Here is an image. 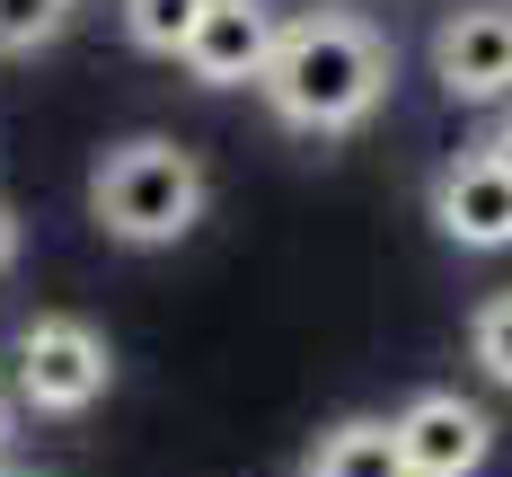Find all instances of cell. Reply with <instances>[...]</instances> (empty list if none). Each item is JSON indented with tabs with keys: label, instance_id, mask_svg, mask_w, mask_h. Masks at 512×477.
Here are the masks:
<instances>
[{
	"label": "cell",
	"instance_id": "1",
	"mask_svg": "<svg viewBox=\"0 0 512 477\" xmlns=\"http://www.w3.org/2000/svg\"><path fill=\"white\" fill-rule=\"evenodd\" d=\"M256 89L274 98V115L292 133H345L389 89V45L371 27H354V18H301V27L274 36Z\"/></svg>",
	"mask_w": 512,
	"mask_h": 477
},
{
	"label": "cell",
	"instance_id": "2",
	"mask_svg": "<svg viewBox=\"0 0 512 477\" xmlns=\"http://www.w3.org/2000/svg\"><path fill=\"white\" fill-rule=\"evenodd\" d=\"M89 204H98V221L124 248H159V239H186L195 230L204 168H195V151H177V142H124V151H106Z\"/></svg>",
	"mask_w": 512,
	"mask_h": 477
},
{
	"label": "cell",
	"instance_id": "3",
	"mask_svg": "<svg viewBox=\"0 0 512 477\" xmlns=\"http://www.w3.org/2000/svg\"><path fill=\"white\" fill-rule=\"evenodd\" d=\"M115 363H106V336L89 318H36L27 336H18V371H9V389H18V407H36V416H80V407H98Z\"/></svg>",
	"mask_w": 512,
	"mask_h": 477
},
{
	"label": "cell",
	"instance_id": "4",
	"mask_svg": "<svg viewBox=\"0 0 512 477\" xmlns=\"http://www.w3.org/2000/svg\"><path fill=\"white\" fill-rule=\"evenodd\" d=\"M274 36H283L274 0H204L195 27H186V45H177V62L204 89H248L265 71V53H274Z\"/></svg>",
	"mask_w": 512,
	"mask_h": 477
},
{
	"label": "cell",
	"instance_id": "5",
	"mask_svg": "<svg viewBox=\"0 0 512 477\" xmlns=\"http://www.w3.org/2000/svg\"><path fill=\"white\" fill-rule=\"evenodd\" d=\"M486 442H495V424L477 416L468 398H451V389H424L407 416H398L407 477H468L477 460H486Z\"/></svg>",
	"mask_w": 512,
	"mask_h": 477
},
{
	"label": "cell",
	"instance_id": "6",
	"mask_svg": "<svg viewBox=\"0 0 512 477\" xmlns=\"http://www.w3.org/2000/svg\"><path fill=\"white\" fill-rule=\"evenodd\" d=\"M433 71H442L451 98H504L512 89V9L504 0L460 9V18L433 36Z\"/></svg>",
	"mask_w": 512,
	"mask_h": 477
},
{
	"label": "cell",
	"instance_id": "7",
	"mask_svg": "<svg viewBox=\"0 0 512 477\" xmlns=\"http://www.w3.org/2000/svg\"><path fill=\"white\" fill-rule=\"evenodd\" d=\"M433 221L460 239V248H512V168L504 159H460V168H442V186H433Z\"/></svg>",
	"mask_w": 512,
	"mask_h": 477
},
{
	"label": "cell",
	"instance_id": "8",
	"mask_svg": "<svg viewBox=\"0 0 512 477\" xmlns=\"http://www.w3.org/2000/svg\"><path fill=\"white\" fill-rule=\"evenodd\" d=\"M309 477H407V451H398V424H345L318 442Z\"/></svg>",
	"mask_w": 512,
	"mask_h": 477
},
{
	"label": "cell",
	"instance_id": "9",
	"mask_svg": "<svg viewBox=\"0 0 512 477\" xmlns=\"http://www.w3.org/2000/svg\"><path fill=\"white\" fill-rule=\"evenodd\" d=\"M195 9H204V0H124V27H133L142 53H177L186 27H195Z\"/></svg>",
	"mask_w": 512,
	"mask_h": 477
},
{
	"label": "cell",
	"instance_id": "10",
	"mask_svg": "<svg viewBox=\"0 0 512 477\" xmlns=\"http://www.w3.org/2000/svg\"><path fill=\"white\" fill-rule=\"evenodd\" d=\"M71 0H0V53H36L62 36Z\"/></svg>",
	"mask_w": 512,
	"mask_h": 477
},
{
	"label": "cell",
	"instance_id": "11",
	"mask_svg": "<svg viewBox=\"0 0 512 477\" xmlns=\"http://www.w3.org/2000/svg\"><path fill=\"white\" fill-rule=\"evenodd\" d=\"M477 363H486V380H504V389H512V292L477 310Z\"/></svg>",
	"mask_w": 512,
	"mask_h": 477
},
{
	"label": "cell",
	"instance_id": "12",
	"mask_svg": "<svg viewBox=\"0 0 512 477\" xmlns=\"http://www.w3.org/2000/svg\"><path fill=\"white\" fill-rule=\"evenodd\" d=\"M9 424H18V389L0 380V451H9Z\"/></svg>",
	"mask_w": 512,
	"mask_h": 477
},
{
	"label": "cell",
	"instance_id": "13",
	"mask_svg": "<svg viewBox=\"0 0 512 477\" xmlns=\"http://www.w3.org/2000/svg\"><path fill=\"white\" fill-rule=\"evenodd\" d=\"M486 159H504V168H512V115L495 124V142H486Z\"/></svg>",
	"mask_w": 512,
	"mask_h": 477
},
{
	"label": "cell",
	"instance_id": "14",
	"mask_svg": "<svg viewBox=\"0 0 512 477\" xmlns=\"http://www.w3.org/2000/svg\"><path fill=\"white\" fill-rule=\"evenodd\" d=\"M9 239H18V230H9V212H0V265H9Z\"/></svg>",
	"mask_w": 512,
	"mask_h": 477
},
{
	"label": "cell",
	"instance_id": "15",
	"mask_svg": "<svg viewBox=\"0 0 512 477\" xmlns=\"http://www.w3.org/2000/svg\"><path fill=\"white\" fill-rule=\"evenodd\" d=\"M0 477H36V469H0Z\"/></svg>",
	"mask_w": 512,
	"mask_h": 477
}]
</instances>
